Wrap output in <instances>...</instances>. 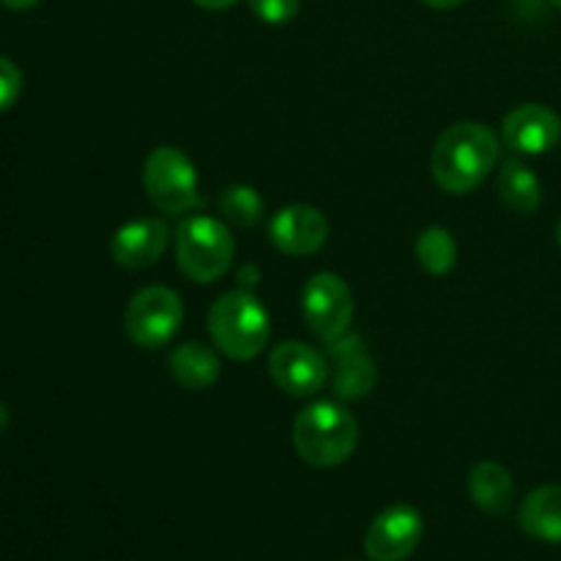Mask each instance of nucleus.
Returning a JSON list of instances; mask_svg holds the SVG:
<instances>
[{
	"mask_svg": "<svg viewBox=\"0 0 561 561\" xmlns=\"http://www.w3.org/2000/svg\"><path fill=\"white\" fill-rule=\"evenodd\" d=\"M219 211L225 214V219L241 225V228H250V225L261 222L263 217V201L252 186L236 184L219 195Z\"/></svg>",
	"mask_w": 561,
	"mask_h": 561,
	"instance_id": "obj_19",
	"label": "nucleus"
},
{
	"mask_svg": "<svg viewBox=\"0 0 561 561\" xmlns=\"http://www.w3.org/2000/svg\"><path fill=\"white\" fill-rule=\"evenodd\" d=\"M142 186L153 206L170 217L192 211L197 203V168L181 148L159 146L142 164Z\"/></svg>",
	"mask_w": 561,
	"mask_h": 561,
	"instance_id": "obj_5",
	"label": "nucleus"
},
{
	"mask_svg": "<svg viewBox=\"0 0 561 561\" xmlns=\"http://www.w3.org/2000/svg\"><path fill=\"white\" fill-rule=\"evenodd\" d=\"M422 3L427 5V9H438V11H447V9H458V5H463L466 0H422Z\"/></svg>",
	"mask_w": 561,
	"mask_h": 561,
	"instance_id": "obj_22",
	"label": "nucleus"
},
{
	"mask_svg": "<svg viewBox=\"0 0 561 561\" xmlns=\"http://www.w3.org/2000/svg\"><path fill=\"white\" fill-rule=\"evenodd\" d=\"M469 496L471 502L488 515H504L513 507L515 482L504 466L485 460L477 463L469 474Z\"/></svg>",
	"mask_w": 561,
	"mask_h": 561,
	"instance_id": "obj_15",
	"label": "nucleus"
},
{
	"mask_svg": "<svg viewBox=\"0 0 561 561\" xmlns=\"http://www.w3.org/2000/svg\"><path fill=\"white\" fill-rule=\"evenodd\" d=\"M373 383H376V367H373V362L362 351L343 354V359L337 365V376H334V389H337L340 398H362V394L370 392Z\"/></svg>",
	"mask_w": 561,
	"mask_h": 561,
	"instance_id": "obj_18",
	"label": "nucleus"
},
{
	"mask_svg": "<svg viewBox=\"0 0 561 561\" xmlns=\"http://www.w3.org/2000/svg\"><path fill=\"white\" fill-rule=\"evenodd\" d=\"M422 540V515L409 504H394L376 515L365 535V553L370 561H403Z\"/></svg>",
	"mask_w": 561,
	"mask_h": 561,
	"instance_id": "obj_9",
	"label": "nucleus"
},
{
	"mask_svg": "<svg viewBox=\"0 0 561 561\" xmlns=\"http://www.w3.org/2000/svg\"><path fill=\"white\" fill-rule=\"evenodd\" d=\"M557 241H559V247H561V219H559V225H557Z\"/></svg>",
	"mask_w": 561,
	"mask_h": 561,
	"instance_id": "obj_26",
	"label": "nucleus"
},
{
	"mask_svg": "<svg viewBox=\"0 0 561 561\" xmlns=\"http://www.w3.org/2000/svg\"><path fill=\"white\" fill-rule=\"evenodd\" d=\"M496 190L504 206L518 217H531L542 206V184L535 170L520 159L502 162L496 175Z\"/></svg>",
	"mask_w": 561,
	"mask_h": 561,
	"instance_id": "obj_13",
	"label": "nucleus"
},
{
	"mask_svg": "<svg viewBox=\"0 0 561 561\" xmlns=\"http://www.w3.org/2000/svg\"><path fill=\"white\" fill-rule=\"evenodd\" d=\"M268 236H272V244L285 255H316L329 239V219L321 208L294 203V206L274 214L272 225H268Z\"/></svg>",
	"mask_w": 561,
	"mask_h": 561,
	"instance_id": "obj_10",
	"label": "nucleus"
},
{
	"mask_svg": "<svg viewBox=\"0 0 561 561\" xmlns=\"http://www.w3.org/2000/svg\"><path fill=\"white\" fill-rule=\"evenodd\" d=\"M520 529L542 542H561V485H542L524 499Z\"/></svg>",
	"mask_w": 561,
	"mask_h": 561,
	"instance_id": "obj_14",
	"label": "nucleus"
},
{
	"mask_svg": "<svg viewBox=\"0 0 561 561\" xmlns=\"http://www.w3.org/2000/svg\"><path fill=\"white\" fill-rule=\"evenodd\" d=\"M301 312L307 327L323 343H337L354 321V294L340 274L321 272L301 290Z\"/></svg>",
	"mask_w": 561,
	"mask_h": 561,
	"instance_id": "obj_7",
	"label": "nucleus"
},
{
	"mask_svg": "<svg viewBox=\"0 0 561 561\" xmlns=\"http://www.w3.org/2000/svg\"><path fill=\"white\" fill-rule=\"evenodd\" d=\"M170 376L190 392H203L219 381L217 351L203 343H184L170 356Z\"/></svg>",
	"mask_w": 561,
	"mask_h": 561,
	"instance_id": "obj_16",
	"label": "nucleus"
},
{
	"mask_svg": "<svg viewBox=\"0 0 561 561\" xmlns=\"http://www.w3.org/2000/svg\"><path fill=\"white\" fill-rule=\"evenodd\" d=\"M502 142L493 129L474 121L442 131L431 153L433 181L449 195H469L496 170Z\"/></svg>",
	"mask_w": 561,
	"mask_h": 561,
	"instance_id": "obj_1",
	"label": "nucleus"
},
{
	"mask_svg": "<svg viewBox=\"0 0 561 561\" xmlns=\"http://www.w3.org/2000/svg\"><path fill=\"white\" fill-rule=\"evenodd\" d=\"M192 3H197V5H201V9L222 11V9H230V5H233L236 0H192Z\"/></svg>",
	"mask_w": 561,
	"mask_h": 561,
	"instance_id": "obj_23",
	"label": "nucleus"
},
{
	"mask_svg": "<svg viewBox=\"0 0 561 561\" xmlns=\"http://www.w3.org/2000/svg\"><path fill=\"white\" fill-rule=\"evenodd\" d=\"M0 3L5 5V9H14V11H25V9H33V5L38 3V0H0Z\"/></svg>",
	"mask_w": 561,
	"mask_h": 561,
	"instance_id": "obj_24",
	"label": "nucleus"
},
{
	"mask_svg": "<svg viewBox=\"0 0 561 561\" xmlns=\"http://www.w3.org/2000/svg\"><path fill=\"white\" fill-rule=\"evenodd\" d=\"M502 137L507 148L524 157H542L561 140V118L542 104H520L504 118Z\"/></svg>",
	"mask_w": 561,
	"mask_h": 561,
	"instance_id": "obj_12",
	"label": "nucleus"
},
{
	"mask_svg": "<svg viewBox=\"0 0 561 561\" xmlns=\"http://www.w3.org/2000/svg\"><path fill=\"white\" fill-rule=\"evenodd\" d=\"M206 323L217 351L233 362L255 359L272 334L266 307L250 290H230L219 296L208 310Z\"/></svg>",
	"mask_w": 561,
	"mask_h": 561,
	"instance_id": "obj_3",
	"label": "nucleus"
},
{
	"mask_svg": "<svg viewBox=\"0 0 561 561\" xmlns=\"http://www.w3.org/2000/svg\"><path fill=\"white\" fill-rule=\"evenodd\" d=\"M268 373H272L274 383L290 398H312V394L321 392L329 378V367L321 351L310 348L299 340L279 343L272 351Z\"/></svg>",
	"mask_w": 561,
	"mask_h": 561,
	"instance_id": "obj_8",
	"label": "nucleus"
},
{
	"mask_svg": "<svg viewBox=\"0 0 561 561\" xmlns=\"http://www.w3.org/2000/svg\"><path fill=\"white\" fill-rule=\"evenodd\" d=\"M414 252L422 268L427 274H433V277H444L458 263V244H455L453 233L447 228H438V225H431V228L422 230L414 244Z\"/></svg>",
	"mask_w": 561,
	"mask_h": 561,
	"instance_id": "obj_17",
	"label": "nucleus"
},
{
	"mask_svg": "<svg viewBox=\"0 0 561 561\" xmlns=\"http://www.w3.org/2000/svg\"><path fill=\"white\" fill-rule=\"evenodd\" d=\"M359 444V425L354 414L332 400L312 403L296 416L294 447L305 463L316 469H334L354 455Z\"/></svg>",
	"mask_w": 561,
	"mask_h": 561,
	"instance_id": "obj_2",
	"label": "nucleus"
},
{
	"mask_svg": "<svg viewBox=\"0 0 561 561\" xmlns=\"http://www.w3.org/2000/svg\"><path fill=\"white\" fill-rule=\"evenodd\" d=\"M181 323H184L181 296L164 285H148L137 290L124 312L126 334L137 348L146 351L164 348L179 334Z\"/></svg>",
	"mask_w": 561,
	"mask_h": 561,
	"instance_id": "obj_6",
	"label": "nucleus"
},
{
	"mask_svg": "<svg viewBox=\"0 0 561 561\" xmlns=\"http://www.w3.org/2000/svg\"><path fill=\"white\" fill-rule=\"evenodd\" d=\"M5 427H9V409H5V405L0 403V433H3Z\"/></svg>",
	"mask_w": 561,
	"mask_h": 561,
	"instance_id": "obj_25",
	"label": "nucleus"
},
{
	"mask_svg": "<svg viewBox=\"0 0 561 561\" xmlns=\"http://www.w3.org/2000/svg\"><path fill=\"white\" fill-rule=\"evenodd\" d=\"M551 3H553V5H557V9H561V0H551Z\"/></svg>",
	"mask_w": 561,
	"mask_h": 561,
	"instance_id": "obj_27",
	"label": "nucleus"
},
{
	"mask_svg": "<svg viewBox=\"0 0 561 561\" xmlns=\"http://www.w3.org/2000/svg\"><path fill=\"white\" fill-rule=\"evenodd\" d=\"M236 255V239L228 225L217 217L184 219L175 230V257L181 272L195 283H217L230 268Z\"/></svg>",
	"mask_w": 561,
	"mask_h": 561,
	"instance_id": "obj_4",
	"label": "nucleus"
},
{
	"mask_svg": "<svg viewBox=\"0 0 561 561\" xmlns=\"http://www.w3.org/2000/svg\"><path fill=\"white\" fill-rule=\"evenodd\" d=\"M250 11L266 25H288L296 20L301 0H247Z\"/></svg>",
	"mask_w": 561,
	"mask_h": 561,
	"instance_id": "obj_20",
	"label": "nucleus"
},
{
	"mask_svg": "<svg viewBox=\"0 0 561 561\" xmlns=\"http://www.w3.org/2000/svg\"><path fill=\"white\" fill-rule=\"evenodd\" d=\"M22 93V71L11 58L0 55V113L11 107Z\"/></svg>",
	"mask_w": 561,
	"mask_h": 561,
	"instance_id": "obj_21",
	"label": "nucleus"
},
{
	"mask_svg": "<svg viewBox=\"0 0 561 561\" xmlns=\"http://www.w3.org/2000/svg\"><path fill=\"white\" fill-rule=\"evenodd\" d=\"M170 247V228L164 219L159 217H142L131 219V222L121 225L113 236V261L118 266L129 268V272H142L159 263V257L168 252Z\"/></svg>",
	"mask_w": 561,
	"mask_h": 561,
	"instance_id": "obj_11",
	"label": "nucleus"
}]
</instances>
